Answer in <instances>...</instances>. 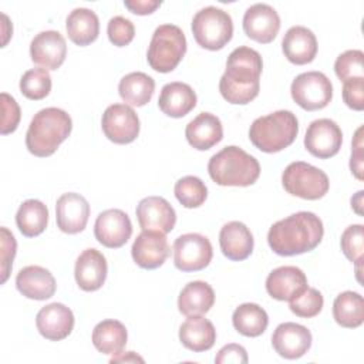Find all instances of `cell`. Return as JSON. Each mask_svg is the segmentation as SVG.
Here are the masks:
<instances>
[{"mask_svg": "<svg viewBox=\"0 0 364 364\" xmlns=\"http://www.w3.org/2000/svg\"><path fill=\"white\" fill-rule=\"evenodd\" d=\"M333 317L346 328H357L364 321V300L357 291H343L333 303Z\"/></svg>", "mask_w": 364, "mask_h": 364, "instance_id": "cell-33", "label": "cell"}, {"mask_svg": "<svg viewBox=\"0 0 364 364\" xmlns=\"http://www.w3.org/2000/svg\"><path fill=\"white\" fill-rule=\"evenodd\" d=\"M179 340L191 351L202 353L210 350L216 341V330L208 318L189 316L179 327Z\"/></svg>", "mask_w": 364, "mask_h": 364, "instance_id": "cell-28", "label": "cell"}, {"mask_svg": "<svg viewBox=\"0 0 364 364\" xmlns=\"http://www.w3.org/2000/svg\"><path fill=\"white\" fill-rule=\"evenodd\" d=\"M20 91L28 100H43L51 91V77L46 68H31L20 78Z\"/></svg>", "mask_w": 364, "mask_h": 364, "instance_id": "cell-37", "label": "cell"}, {"mask_svg": "<svg viewBox=\"0 0 364 364\" xmlns=\"http://www.w3.org/2000/svg\"><path fill=\"white\" fill-rule=\"evenodd\" d=\"M155 91V81L151 75L135 71L121 78L118 85L119 97L132 107L146 105Z\"/></svg>", "mask_w": 364, "mask_h": 364, "instance_id": "cell-32", "label": "cell"}, {"mask_svg": "<svg viewBox=\"0 0 364 364\" xmlns=\"http://www.w3.org/2000/svg\"><path fill=\"white\" fill-rule=\"evenodd\" d=\"M127 340V328L118 320H102L92 330V344L102 354L117 355L122 353Z\"/></svg>", "mask_w": 364, "mask_h": 364, "instance_id": "cell-31", "label": "cell"}, {"mask_svg": "<svg viewBox=\"0 0 364 364\" xmlns=\"http://www.w3.org/2000/svg\"><path fill=\"white\" fill-rule=\"evenodd\" d=\"M299 134V121L291 111L279 109L256 118L249 128L250 142L266 154L283 151Z\"/></svg>", "mask_w": 364, "mask_h": 364, "instance_id": "cell-5", "label": "cell"}, {"mask_svg": "<svg viewBox=\"0 0 364 364\" xmlns=\"http://www.w3.org/2000/svg\"><path fill=\"white\" fill-rule=\"evenodd\" d=\"M363 127H360L354 135L353 141V152H351V159H350V169L353 175L358 179L363 181V159H364V152H363Z\"/></svg>", "mask_w": 364, "mask_h": 364, "instance_id": "cell-46", "label": "cell"}, {"mask_svg": "<svg viewBox=\"0 0 364 364\" xmlns=\"http://www.w3.org/2000/svg\"><path fill=\"white\" fill-rule=\"evenodd\" d=\"M274 351L287 360H296L304 355L311 347V333L307 327L297 323H282L272 336Z\"/></svg>", "mask_w": 364, "mask_h": 364, "instance_id": "cell-17", "label": "cell"}, {"mask_svg": "<svg viewBox=\"0 0 364 364\" xmlns=\"http://www.w3.org/2000/svg\"><path fill=\"white\" fill-rule=\"evenodd\" d=\"M16 287L27 299L46 300L54 296L57 283L50 270L41 266H26L16 276Z\"/></svg>", "mask_w": 364, "mask_h": 364, "instance_id": "cell-24", "label": "cell"}, {"mask_svg": "<svg viewBox=\"0 0 364 364\" xmlns=\"http://www.w3.org/2000/svg\"><path fill=\"white\" fill-rule=\"evenodd\" d=\"M185 136L189 145L198 151H208L223 138L220 119L210 112H200L185 128Z\"/></svg>", "mask_w": 364, "mask_h": 364, "instance_id": "cell-26", "label": "cell"}, {"mask_svg": "<svg viewBox=\"0 0 364 364\" xmlns=\"http://www.w3.org/2000/svg\"><path fill=\"white\" fill-rule=\"evenodd\" d=\"M65 38L55 30L38 33L30 44V57L34 64L46 70H57L65 60Z\"/></svg>", "mask_w": 364, "mask_h": 364, "instance_id": "cell-20", "label": "cell"}, {"mask_svg": "<svg viewBox=\"0 0 364 364\" xmlns=\"http://www.w3.org/2000/svg\"><path fill=\"white\" fill-rule=\"evenodd\" d=\"M243 30L249 38L257 43H272L280 30V17L272 6L256 3L245 11Z\"/></svg>", "mask_w": 364, "mask_h": 364, "instance_id": "cell-15", "label": "cell"}, {"mask_svg": "<svg viewBox=\"0 0 364 364\" xmlns=\"http://www.w3.org/2000/svg\"><path fill=\"white\" fill-rule=\"evenodd\" d=\"M293 101L306 111H317L327 107L333 98V85L326 74L307 71L299 74L290 87Z\"/></svg>", "mask_w": 364, "mask_h": 364, "instance_id": "cell-9", "label": "cell"}, {"mask_svg": "<svg viewBox=\"0 0 364 364\" xmlns=\"http://www.w3.org/2000/svg\"><path fill=\"white\" fill-rule=\"evenodd\" d=\"M142 230L169 233L176 223V213L171 203L161 196H148L139 200L135 209Z\"/></svg>", "mask_w": 364, "mask_h": 364, "instance_id": "cell-18", "label": "cell"}, {"mask_svg": "<svg viewBox=\"0 0 364 364\" xmlns=\"http://www.w3.org/2000/svg\"><path fill=\"white\" fill-rule=\"evenodd\" d=\"M363 191L357 192V195L354 198H351V208H354V210L358 213V215H363V210H361V203H363Z\"/></svg>", "mask_w": 364, "mask_h": 364, "instance_id": "cell-49", "label": "cell"}, {"mask_svg": "<svg viewBox=\"0 0 364 364\" xmlns=\"http://www.w3.org/2000/svg\"><path fill=\"white\" fill-rule=\"evenodd\" d=\"M213 256L208 237L199 233H185L173 242V263L182 272H199L205 269Z\"/></svg>", "mask_w": 364, "mask_h": 364, "instance_id": "cell-10", "label": "cell"}, {"mask_svg": "<svg viewBox=\"0 0 364 364\" xmlns=\"http://www.w3.org/2000/svg\"><path fill=\"white\" fill-rule=\"evenodd\" d=\"M36 326L44 338L60 341L68 337L73 331L74 314L71 309L63 303H50L37 313Z\"/></svg>", "mask_w": 364, "mask_h": 364, "instance_id": "cell-19", "label": "cell"}, {"mask_svg": "<svg viewBox=\"0 0 364 364\" xmlns=\"http://www.w3.org/2000/svg\"><path fill=\"white\" fill-rule=\"evenodd\" d=\"M341 250L344 256L353 262H363L364 253V226L363 225H350L341 235Z\"/></svg>", "mask_w": 364, "mask_h": 364, "instance_id": "cell-40", "label": "cell"}, {"mask_svg": "<svg viewBox=\"0 0 364 364\" xmlns=\"http://www.w3.org/2000/svg\"><path fill=\"white\" fill-rule=\"evenodd\" d=\"M307 287V277L296 266H280L272 270L266 279V290L270 297L290 301Z\"/></svg>", "mask_w": 364, "mask_h": 364, "instance_id": "cell-21", "label": "cell"}, {"mask_svg": "<svg viewBox=\"0 0 364 364\" xmlns=\"http://www.w3.org/2000/svg\"><path fill=\"white\" fill-rule=\"evenodd\" d=\"M262 68V57L256 50L246 46L235 48L219 81L222 97L230 104H249L259 94Z\"/></svg>", "mask_w": 364, "mask_h": 364, "instance_id": "cell-1", "label": "cell"}, {"mask_svg": "<svg viewBox=\"0 0 364 364\" xmlns=\"http://www.w3.org/2000/svg\"><path fill=\"white\" fill-rule=\"evenodd\" d=\"M119 361H134V363H136V361H139V363H144V358L142 357H139V355H136L134 351H128L125 355L122 354V353H119V354H117V355H114L111 360H109V363H119Z\"/></svg>", "mask_w": 364, "mask_h": 364, "instance_id": "cell-48", "label": "cell"}, {"mask_svg": "<svg viewBox=\"0 0 364 364\" xmlns=\"http://www.w3.org/2000/svg\"><path fill=\"white\" fill-rule=\"evenodd\" d=\"M186 53V38L183 31L175 24H162L155 28L146 60L152 70L171 73L176 68Z\"/></svg>", "mask_w": 364, "mask_h": 364, "instance_id": "cell-6", "label": "cell"}, {"mask_svg": "<svg viewBox=\"0 0 364 364\" xmlns=\"http://www.w3.org/2000/svg\"><path fill=\"white\" fill-rule=\"evenodd\" d=\"M192 33L200 47L216 51L232 40L233 21L228 11L208 6L193 16Z\"/></svg>", "mask_w": 364, "mask_h": 364, "instance_id": "cell-7", "label": "cell"}, {"mask_svg": "<svg viewBox=\"0 0 364 364\" xmlns=\"http://www.w3.org/2000/svg\"><path fill=\"white\" fill-rule=\"evenodd\" d=\"M282 50L290 63L304 65L311 63L317 54V38L310 28L293 26L283 37Z\"/></svg>", "mask_w": 364, "mask_h": 364, "instance_id": "cell-23", "label": "cell"}, {"mask_svg": "<svg viewBox=\"0 0 364 364\" xmlns=\"http://www.w3.org/2000/svg\"><path fill=\"white\" fill-rule=\"evenodd\" d=\"M208 172L220 186H250L260 175V165L255 156L230 145L209 159Z\"/></svg>", "mask_w": 364, "mask_h": 364, "instance_id": "cell-4", "label": "cell"}, {"mask_svg": "<svg viewBox=\"0 0 364 364\" xmlns=\"http://www.w3.org/2000/svg\"><path fill=\"white\" fill-rule=\"evenodd\" d=\"M343 144V132L340 127L328 118L313 121L304 135L306 149L316 158L327 159L334 156Z\"/></svg>", "mask_w": 364, "mask_h": 364, "instance_id": "cell-12", "label": "cell"}, {"mask_svg": "<svg viewBox=\"0 0 364 364\" xmlns=\"http://www.w3.org/2000/svg\"><path fill=\"white\" fill-rule=\"evenodd\" d=\"M290 310L303 318H311L317 316L324 304L323 294L314 287H306L297 297L289 301Z\"/></svg>", "mask_w": 364, "mask_h": 364, "instance_id": "cell-39", "label": "cell"}, {"mask_svg": "<svg viewBox=\"0 0 364 364\" xmlns=\"http://www.w3.org/2000/svg\"><path fill=\"white\" fill-rule=\"evenodd\" d=\"M104 135L114 144H131L139 134V118L127 104L107 107L101 118Z\"/></svg>", "mask_w": 364, "mask_h": 364, "instance_id": "cell-11", "label": "cell"}, {"mask_svg": "<svg viewBox=\"0 0 364 364\" xmlns=\"http://www.w3.org/2000/svg\"><path fill=\"white\" fill-rule=\"evenodd\" d=\"M65 30L68 38L80 46L85 47L97 40L100 34V20L98 16L85 7L74 9L65 20Z\"/></svg>", "mask_w": 364, "mask_h": 364, "instance_id": "cell-29", "label": "cell"}, {"mask_svg": "<svg viewBox=\"0 0 364 364\" xmlns=\"http://www.w3.org/2000/svg\"><path fill=\"white\" fill-rule=\"evenodd\" d=\"M107 34H108L109 41L114 46L125 47L134 40L135 27L131 20H128L122 16H115L108 21Z\"/></svg>", "mask_w": 364, "mask_h": 364, "instance_id": "cell-41", "label": "cell"}, {"mask_svg": "<svg viewBox=\"0 0 364 364\" xmlns=\"http://www.w3.org/2000/svg\"><path fill=\"white\" fill-rule=\"evenodd\" d=\"M215 363L218 364H246L247 363V353L245 350V347H242L240 344H226L223 346L216 357H215Z\"/></svg>", "mask_w": 364, "mask_h": 364, "instance_id": "cell-45", "label": "cell"}, {"mask_svg": "<svg viewBox=\"0 0 364 364\" xmlns=\"http://www.w3.org/2000/svg\"><path fill=\"white\" fill-rule=\"evenodd\" d=\"M215 303V291L206 283L200 280L189 282L179 293L178 309L179 311L189 316H200L210 310Z\"/></svg>", "mask_w": 364, "mask_h": 364, "instance_id": "cell-30", "label": "cell"}, {"mask_svg": "<svg viewBox=\"0 0 364 364\" xmlns=\"http://www.w3.org/2000/svg\"><path fill=\"white\" fill-rule=\"evenodd\" d=\"M71 129V117L64 109L55 107L40 109L28 125L26 146L36 156H50L68 138Z\"/></svg>", "mask_w": 364, "mask_h": 364, "instance_id": "cell-3", "label": "cell"}, {"mask_svg": "<svg viewBox=\"0 0 364 364\" xmlns=\"http://www.w3.org/2000/svg\"><path fill=\"white\" fill-rule=\"evenodd\" d=\"M169 243L162 232L142 230L132 243L131 255L134 262L142 269H156L169 256Z\"/></svg>", "mask_w": 364, "mask_h": 364, "instance_id": "cell-14", "label": "cell"}, {"mask_svg": "<svg viewBox=\"0 0 364 364\" xmlns=\"http://www.w3.org/2000/svg\"><path fill=\"white\" fill-rule=\"evenodd\" d=\"M48 223V209L38 199L23 202L16 213V225L26 237L41 235Z\"/></svg>", "mask_w": 364, "mask_h": 364, "instance_id": "cell-34", "label": "cell"}, {"mask_svg": "<svg viewBox=\"0 0 364 364\" xmlns=\"http://www.w3.org/2000/svg\"><path fill=\"white\" fill-rule=\"evenodd\" d=\"M364 53L361 50H347L340 54L334 63L336 75L343 81L364 78Z\"/></svg>", "mask_w": 364, "mask_h": 364, "instance_id": "cell-38", "label": "cell"}, {"mask_svg": "<svg viewBox=\"0 0 364 364\" xmlns=\"http://www.w3.org/2000/svg\"><path fill=\"white\" fill-rule=\"evenodd\" d=\"M94 235L95 239L105 247H121L132 235L131 219L121 209H107L97 216Z\"/></svg>", "mask_w": 364, "mask_h": 364, "instance_id": "cell-13", "label": "cell"}, {"mask_svg": "<svg viewBox=\"0 0 364 364\" xmlns=\"http://www.w3.org/2000/svg\"><path fill=\"white\" fill-rule=\"evenodd\" d=\"M233 327L245 337H259L269 324V316L256 303H243L233 311Z\"/></svg>", "mask_w": 364, "mask_h": 364, "instance_id": "cell-35", "label": "cell"}, {"mask_svg": "<svg viewBox=\"0 0 364 364\" xmlns=\"http://www.w3.org/2000/svg\"><path fill=\"white\" fill-rule=\"evenodd\" d=\"M219 245L222 253L235 262L247 259L253 252V235L249 228L237 220L223 225L219 233Z\"/></svg>", "mask_w": 364, "mask_h": 364, "instance_id": "cell-25", "label": "cell"}, {"mask_svg": "<svg viewBox=\"0 0 364 364\" xmlns=\"http://www.w3.org/2000/svg\"><path fill=\"white\" fill-rule=\"evenodd\" d=\"M324 235L321 219L313 212H297L273 223L267 233L270 249L280 256L311 252Z\"/></svg>", "mask_w": 364, "mask_h": 364, "instance_id": "cell-2", "label": "cell"}, {"mask_svg": "<svg viewBox=\"0 0 364 364\" xmlns=\"http://www.w3.org/2000/svg\"><path fill=\"white\" fill-rule=\"evenodd\" d=\"M124 6L134 14L146 16V14L154 13L161 6V1H158V0H125Z\"/></svg>", "mask_w": 364, "mask_h": 364, "instance_id": "cell-47", "label": "cell"}, {"mask_svg": "<svg viewBox=\"0 0 364 364\" xmlns=\"http://www.w3.org/2000/svg\"><path fill=\"white\" fill-rule=\"evenodd\" d=\"M196 94L191 85L173 81L162 87L158 107L168 117L182 118L196 107Z\"/></svg>", "mask_w": 364, "mask_h": 364, "instance_id": "cell-27", "label": "cell"}, {"mask_svg": "<svg viewBox=\"0 0 364 364\" xmlns=\"http://www.w3.org/2000/svg\"><path fill=\"white\" fill-rule=\"evenodd\" d=\"M107 260L97 249H85L75 262L74 276L78 287L84 291H95L107 279Z\"/></svg>", "mask_w": 364, "mask_h": 364, "instance_id": "cell-22", "label": "cell"}, {"mask_svg": "<svg viewBox=\"0 0 364 364\" xmlns=\"http://www.w3.org/2000/svg\"><path fill=\"white\" fill-rule=\"evenodd\" d=\"M282 185L293 196L317 200L328 192L330 181L324 171L307 162L296 161L289 164L283 171Z\"/></svg>", "mask_w": 364, "mask_h": 364, "instance_id": "cell-8", "label": "cell"}, {"mask_svg": "<svg viewBox=\"0 0 364 364\" xmlns=\"http://www.w3.org/2000/svg\"><path fill=\"white\" fill-rule=\"evenodd\" d=\"M1 283H6L10 269L13 264V259L16 256L17 243L14 236L9 232L7 228H1Z\"/></svg>", "mask_w": 364, "mask_h": 364, "instance_id": "cell-44", "label": "cell"}, {"mask_svg": "<svg viewBox=\"0 0 364 364\" xmlns=\"http://www.w3.org/2000/svg\"><path fill=\"white\" fill-rule=\"evenodd\" d=\"M90 218L87 199L75 192L63 193L55 203V220L61 232L68 235L80 233L85 229Z\"/></svg>", "mask_w": 364, "mask_h": 364, "instance_id": "cell-16", "label": "cell"}, {"mask_svg": "<svg viewBox=\"0 0 364 364\" xmlns=\"http://www.w3.org/2000/svg\"><path fill=\"white\" fill-rule=\"evenodd\" d=\"M343 100L354 111L364 109V78H353L343 85Z\"/></svg>", "mask_w": 364, "mask_h": 364, "instance_id": "cell-43", "label": "cell"}, {"mask_svg": "<svg viewBox=\"0 0 364 364\" xmlns=\"http://www.w3.org/2000/svg\"><path fill=\"white\" fill-rule=\"evenodd\" d=\"M1 134L7 135L16 131L18 122H20V107L17 104V101L9 95L7 92H1Z\"/></svg>", "mask_w": 364, "mask_h": 364, "instance_id": "cell-42", "label": "cell"}, {"mask_svg": "<svg viewBox=\"0 0 364 364\" xmlns=\"http://www.w3.org/2000/svg\"><path fill=\"white\" fill-rule=\"evenodd\" d=\"M179 203L188 209L199 208L208 198V188L198 176H183L176 181L173 188Z\"/></svg>", "mask_w": 364, "mask_h": 364, "instance_id": "cell-36", "label": "cell"}]
</instances>
